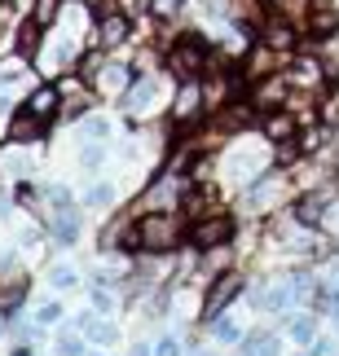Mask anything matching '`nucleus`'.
<instances>
[{
  "label": "nucleus",
  "instance_id": "obj_1",
  "mask_svg": "<svg viewBox=\"0 0 339 356\" xmlns=\"http://www.w3.org/2000/svg\"><path fill=\"white\" fill-rule=\"evenodd\" d=\"M207 66H212V49H207V40L194 35V31L181 35L168 49V71L181 75V79H203V75H207Z\"/></svg>",
  "mask_w": 339,
  "mask_h": 356
},
{
  "label": "nucleus",
  "instance_id": "obj_2",
  "mask_svg": "<svg viewBox=\"0 0 339 356\" xmlns=\"http://www.w3.org/2000/svg\"><path fill=\"white\" fill-rule=\"evenodd\" d=\"M137 238H141L145 251H172L181 242V225L168 211H155V216H141L137 220Z\"/></svg>",
  "mask_w": 339,
  "mask_h": 356
},
{
  "label": "nucleus",
  "instance_id": "obj_3",
  "mask_svg": "<svg viewBox=\"0 0 339 356\" xmlns=\"http://www.w3.org/2000/svg\"><path fill=\"white\" fill-rule=\"evenodd\" d=\"M229 234H234V220L221 211V216H212V220H198V225H189V242L198 246V251H207V246H225Z\"/></svg>",
  "mask_w": 339,
  "mask_h": 356
},
{
  "label": "nucleus",
  "instance_id": "obj_4",
  "mask_svg": "<svg viewBox=\"0 0 339 356\" xmlns=\"http://www.w3.org/2000/svg\"><path fill=\"white\" fill-rule=\"evenodd\" d=\"M238 295H242V282L238 277H221L212 286V295H207V317H216L221 304H229V299H238Z\"/></svg>",
  "mask_w": 339,
  "mask_h": 356
},
{
  "label": "nucleus",
  "instance_id": "obj_5",
  "mask_svg": "<svg viewBox=\"0 0 339 356\" xmlns=\"http://www.w3.org/2000/svg\"><path fill=\"white\" fill-rule=\"evenodd\" d=\"M198 106H203V88H198V79H189V84L181 88V97H176V119H194L198 115Z\"/></svg>",
  "mask_w": 339,
  "mask_h": 356
},
{
  "label": "nucleus",
  "instance_id": "obj_6",
  "mask_svg": "<svg viewBox=\"0 0 339 356\" xmlns=\"http://www.w3.org/2000/svg\"><path fill=\"white\" fill-rule=\"evenodd\" d=\"M75 325H79V334H84V339H93V343H115V325L111 321H93V312H84Z\"/></svg>",
  "mask_w": 339,
  "mask_h": 356
},
{
  "label": "nucleus",
  "instance_id": "obj_7",
  "mask_svg": "<svg viewBox=\"0 0 339 356\" xmlns=\"http://www.w3.org/2000/svg\"><path fill=\"white\" fill-rule=\"evenodd\" d=\"M265 44L269 49H291L295 44V26H287L282 18H274V22H269V31H265Z\"/></svg>",
  "mask_w": 339,
  "mask_h": 356
},
{
  "label": "nucleus",
  "instance_id": "obj_8",
  "mask_svg": "<svg viewBox=\"0 0 339 356\" xmlns=\"http://www.w3.org/2000/svg\"><path fill=\"white\" fill-rule=\"evenodd\" d=\"M26 111H31V115H40V119H53V111H58V92H53V88H40L36 92V97L31 102H26Z\"/></svg>",
  "mask_w": 339,
  "mask_h": 356
},
{
  "label": "nucleus",
  "instance_id": "obj_9",
  "mask_svg": "<svg viewBox=\"0 0 339 356\" xmlns=\"http://www.w3.org/2000/svg\"><path fill=\"white\" fill-rule=\"evenodd\" d=\"M119 40H128V18L111 13V18H102V44H119Z\"/></svg>",
  "mask_w": 339,
  "mask_h": 356
},
{
  "label": "nucleus",
  "instance_id": "obj_10",
  "mask_svg": "<svg viewBox=\"0 0 339 356\" xmlns=\"http://www.w3.org/2000/svg\"><path fill=\"white\" fill-rule=\"evenodd\" d=\"M247 356H278V334H251Z\"/></svg>",
  "mask_w": 339,
  "mask_h": 356
},
{
  "label": "nucleus",
  "instance_id": "obj_11",
  "mask_svg": "<svg viewBox=\"0 0 339 356\" xmlns=\"http://www.w3.org/2000/svg\"><path fill=\"white\" fill-rule=\"evenodd\" d=\"M322 202H326V194H308L300 207H295V216H300L304 225H317V216H322Z\"/></svg>",
  "mask_w": 339,
  "mask_h": 356
},
{
  "label": "nucleus",
  "instance_id": "obj_12",
  "mask_svg": "<svg viewBox=\"0 0 339 356\" xmlns=\"http://www.w3.org/2000/svg\"><path fill=\"white\" fill-rule=\"evenodd\" d=\"M150 92H155V79H141V84H137V88H132L128 97H124V106H128V111H141V106L150 102Z\"/></svg>",
  "mask_w": 339,
  "mask_h": 356
},
{
  "label": "nucleus",
  "instance_id": "obj_13",
  "mask_svg": "<svg viewBox=\"0 0 339 356\" xmlns=\"http://www.w3.org/2000/svg\"><path fill=\"white\" fill-rule=\"evenodd\" d=\"M58 9H62V0H36V22L49 26L53 18H58Z\"/></svg>",
  "mask_w": 339,
  "mask_h": 356
},
{
  "label": "nucleus",
  "instance_id": "obj_14",
  "mask_svg": "<svg viewBox=\"0 0 339 356\" xmlns=\"http://www.w3.org/2000/svg\"><path fill=\"white\" fill-rule=\"evenodd\" d=\"M36 40H40V22L31 18V22L18 31V49H22V53H36Z\"/></svg>",
  "mask_w": 339,
  "mask_h": 356
},
{
  "label": "nucleus",
  "instance_id": "obj_15",
  "mask_svg": "<svg viewBox=\"0 0 339 356\" xmlns=\"http://www.w3.org/2000/svg\"><path fill=\"white\" fill-rule=\"evenodd\" d=\"M58 317H62V304H53V299H49V304H40V308H36V325H53Z\"/></svg>",
  "mask_w": 339,
  "mask_h": 356
},
{
  "label": "nucleus",
  "instance_id": "obj_16",
  "mask_svg": "<svg viewBox=\"0 0 339 356\" xmlns=\"http://www.w3.org/2000/svg\"><path fill=\"white\" fill-rule=\"evenodd\" d=\"M291 339H295V343H308V339H313V317L291 321Z\"/></svg>",
  "mask_w": 339,
  "mask_h": 356
},
{
  "label": "nucleus",
  "instance_id": "obj_17",
  "mask_svg": "<svg viewBox=\"0 0 339 356\" xmlns=\"http://www.w3.org/2000/svg\"><path fill=\"white\" fill-rule=\"evenodd\" d=\"M212 330H216V339H225V343H238V339H242V330H238L234 321H216Z\"/></svg>",
  "mask_w": 339,
  "mask_h": 356
},
{
  "label": "nucleus",
  "instance_id": "obj_18",
  "mask_svg": "<svg viewBox=\"0 0 339 356\" xmlns=\"http://www.w3.org/2000/svg\"><path fill=\"white\" fill-rule=\"evenodd\" d=\"M265 132H269V136H291V132H295V119H269Z\"/></svg>",
  "mask_w": 339,
  "mask_h": 356
},
{
  "label": "nucleus",
  "instance_id": "obj_19",
  "mask_svg": "<svg viewBox=\"0 0 339 356\" xmlns=\"http://www.w3.org/2000/svg\"><path fill=\"white\" fill-rule=\"evenodd\" d=\"M53 286H58V291H71V286H75V268H53Z\"/></svg>",
  "mask_w": 339,
  "mask_h": 356
},
{
  "label": "nucleus",
  "instance_id": "obj_20",
  "mask_svg": "<svg viewBox=\"0 0 339 356\" xmlns=\"http://www.w3.org/2000/svg\"><path fill=\"white\" fill-rule=\"evenodd\" d=\"M84 202H93V207H102V202H111V185H93L88 194H84Z\"/></svg>",
  "mask_w": 339,
  "mask_h": 356
},
{
  "label": "nucleus",
  "instance_id": "obj_21",
  "mask_svg": "<svg viewBox=\"0 0 339 356\" xmlns=\"http://www.w3.org/2000/svg\"><path fill=\"white\" fill-rule=\"evenodd\" d=\"M58 356H84V352H79V339H75V334H66L62 343H58Z\"/></svg>",
  "mask_w": 339,
  "mask_h": 356
},
{
  "label": "nucleus",
  "instance_id": "obj_22",
  "mask_svg": "<svg viewBox=\"0 0 339 356\" xmlns=\"http://www.w3.org/2000/svg\"><path fill=\"white\" fill-rule=\"evenodd\" d=\"M155 356H181V343H176V339H164V343L155 348Z\"/></svg>",
  "mask_w": 339,
  "mask_h": 356
},
{
  "label": "nucleus",
  "instance_id": "obj_23",
  "mask_svg": "<svg viewBox=\"0 0 339 356\" xmlns=\"http://www.w3.org/2000/svg\"><path fill=\"white\" fill-rule=\"evenodd\" d=\"M84 132H88V136H106L111 128H106V119H88V123H84Z\"/></svg>",
  "mask_w": 339,
  "mask_h": 356
},
{
  "label": "nucleus",
  "instance_id": "obj_24",
  "mask_svg": "<svg viewBox=\"0 0 339 356\" xmlns=\"http://www.w3.org/2000/svg\"><path fill=\"white\" fill-rule=\"evenodd\" d=\"M132 356H150V348H145V343H137V348H132Z\"/></svg>",
  "mask_w": 339,
  "mask_h": 356
},
{
  "label": "nucleus",
  "instance_id": "obj_25",
  "mask_svg": "<svg viewBox=\"0 0 339 356\" xmlns=\"http://www.w3.org/2000/svg\"><path fill=\"white\" fill-rule=\"evenodd\" d=\"M13 356H31V352H13Z\"/></svg>",
  "mask_w": 339,
  "mask_h": 356
},
{
  "label": "nucleus",
  "instance_id": "obj_26",
  "mask_svg": "<svg viewBox=\"0 0 339 356\" xmlns=\"http://www.w3.org/2000/svg\"><path fill=\"white\" fill-rule=\"evenodd\" d=\"M194 356H207V352H194Z\"/></svg>",
  "mask_w": 339,
  "mask_h": 356
},
{
  "label": "nucleus",
  "instance_id": "obj_27",
  "mask_svg": "<svg viewBox=\"0 0 339 356\" xmlns=\"http://www.w3.org/2000/svg\"><path fill=\"white\" fill-rule=\"evenodd\" d=\"M335 185H339V181H335Z\"/></svg>",
  "mask_w": 339,
  "mask_h": 356
}]
</instances>
